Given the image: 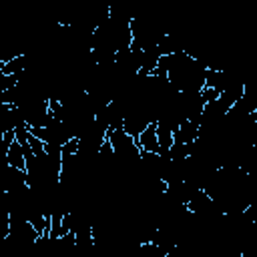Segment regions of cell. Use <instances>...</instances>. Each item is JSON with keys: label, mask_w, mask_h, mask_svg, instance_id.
Listing matches in <instances>:
<instances>
[{"label": "cell", "mask_w": 257, "mask_h": 257, "mask_svg": "<svg viewBox=\"0 0 257 257\" xmlns=\"http://www.w3.org/2000/svg\"><path fill=\"white\" fill-rule=\"evenodd\" d=\"M141 153H149V155H161V145H159V133H157V120L151 122L141 135L139 139H135Z\"/></svg>", "instance_id": "6da1fadb"}, {"label": "cell", "mask_w": 257, "mask_h": 257, "mask_svg": "<svg viewBox=\"0 0 257 257\" xmlns=\"http://www.w3.org/2000/svg\"><path fill=\"white\" fill-rule=\"evenodd\" d=\"M4 157H6V165L8 167H14V169H18L22 173L28 171V167H26V153H24V147H22V143L18 139H14V143L8 147Z\"/></svg>", "instance_id": "7a4b0ae2"}]
</instances>
